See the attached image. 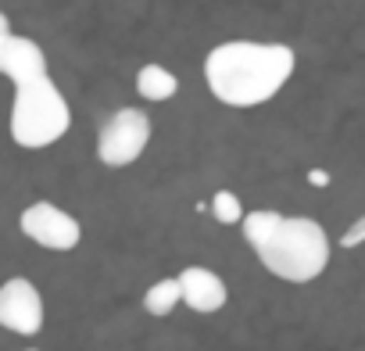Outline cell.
<instances>
[{
	"mask_svg": "<svg viewBox=\"0 0 365 351\" xmlns=\"http://www.w3.org/2000/svg\"><path fill=\"white\" fill-rule=\"evenodd\" d=\"M294 47L287 44H258V40H230L208 51L205 83L215 101L230 108H258L272 101L287 79L294 76Z\"/></svg>",
	"mask_w": 365,
	"mask_h": 351,
	"instance_id": "obj_1",
	"label": "cell"
},
{
	"mask_svg": "<svg viewBox=\"0 0 365 351\" xmlns=\"http://www.w3.org/2000/svg\"><path fill=\"white\" fill-rule=\"evenodd\" d=\"M244 237L276 280L312 283L329 265V237L308 215H279L272 208L247 212Z\"/></svg>",
	"mask_w": 365,
	"mask_h": 351,
	"instance_id": "obj_2",
	"label": "cell"
},
{
	"mask_svg": "<svg viewBox=\"0 0 365 351\" xmlns=\"http://www.w3.org/2000/svg\"><path fill=\"white\" fill-rule=\"evenodd\" d=\"M68 126H72V108L51 76L33 79L26 86H15L11 136L19 147H29V151L51 147L68 133Z\"/></svg>",
	"mask_w": 365,
	"mask_h": 351,
	"instance_id": "obj_3",
	"label": "cell"
},
{
	"mask_svg": "<svg viewBox=\"0 0 365 351\" xmlns=\"http://www.w3.org/2000/svg\"><path fill=\"white\" fill-rule=\"evenodd\" d=\"M147 143H150V118L136 108H118L97 136V158L108 168H125L147 151Z\"/></svg>",
	"mask_w": 365,
	"mask_h": 351,
	"instance_id": "obj_4",
	"label": "cell"
},
{
	"mask_svg": "<svg viewBox=\"0 0 365 351\" xmlns=\"http://www.w3.org/2000/svg\"><path fill=\"white\" fill-rule=\"evenodd\" d=\"M19 226H22V233H26L29 240H36V244L47 248V251H72V248L83 240V230H79L76 215H68L65 208H58V205H51V201L29 205V208L22 212Z\"/></svg>",
	"mask_w": 365,
	"mask_h": 351,
	"instance_id": "obj_5",
	"label": "cell"
},
{
	"mask_svg": "<svg viewBox=\"0 0 365 351\" xmlns=\"http://www.w3.org/2000/svg\"><path fill=\"white\" fill-rule=\"evenodd\" d=\"M0 322L22 337L43 330V297L26 276H11L0 287Z\"/></svg>",
	"mask_w": 365,
	"mask_h": 351,
	"instance_id": "obj_6",
	"label": "cell"
},
{
	"mask_svg": "<svg viewBox=\"0 0 365 351\" xmlns=\"http://www.w3.org/2000/svg\"><path fill=\"white\" fill-rule=\"evenodd\" d=\"M0 72L15 86H26L47 76V58L29 36H4L0 40Z\"/></svg>",
	"mask_w": 365,
	"mask_h": 351,
	"instance_id": "obj_7",
	"label": "cell"
},
{
	"mask_svg": "<svg viewBox=\"0 0 365 351\" xmlns=\"http://www.w3.org/2000/svg\"><path fill=\"white\" fill-rule=\"evenodd\" d=\"M179 283H182V305L201 312V315L219 312L226 305V297H230L222 276L212 273V269H205V265H187V269L179 273Z\"/></svg>",
	"mask_w": 365,
	"mask_h": 351,
	"instance_id": "obj_8",
	"label": "cell"
},
{
	"mask_svg": "<svg viewBox=\"0 0 365 351\" xmlns=\"http://www.w3.org/2000/svg\"><path fill=\"white\" fill-rule=\"evenodd\" d=\"M175 90H179V79L165 65H143L136 72V93L143 101H168L175 97Z\"/></svg>",
	"mask_w": 365,
	"mask_h": 351,
	"instance_id": "obj_9",
	"label": "cell"
},
{
	"mask_svg": "<svg viewBox=\"0 0 365 351\" xmlns=\"http://www.w3.org/2000/svg\"><path fill=\"white\" fill-rule=\"evenodd\" d=\"M179 301H182V283H179V276H175V280H158V283H150L147 294H143V308H147L150 315H168Z\"/></svg>",
	"mask_w": 365,
	"mask_h": 351,
	"instance_id": "obj_10",
	"label": "cell"
},
{
	"mask_svg": "<svg viewBox=\"0 0 365 351\" xmlns=\"http://www.w3.org/2000/svg\"><path fill=\"white\" fill-rule=\"evenodd\" d=\"M212 215H215V223H222V226H244V205H240V198L233 194V190H219L215 198H212Z\"/></svg>",
	"mask_w": 365,
	"mask_h": 351,
	"instance_id": "obj_11",
	"label": "cell"
},
{
	"mask_svg": "<svg viewBox=\"0 0 365 351\" xmlns=\"http://www.w3.org/2000/svg\"><path fill=\"white\" fill-rule=\"evenodd\" d=\"M340 244H344L347 251H351V248H361V244H365V215H361V219H354V223H351V226H347V230L340 233Z\"/></svg>",
	"mask_w": 365,
	"mask_h": 351,
	"instance_id": "obj_12",
	"label": "cell"
},
{
	"mask_svg": "<svg viewBox=\"0 0 365 351\" xmlns=\"http://www.w3.org/2000/svg\"><path fill=\"white\" fill-rule=\"evenodd\" d=\"M308 183H315V187H326V183H329V176H326V172H308Z\"/></svg>",
	"mask_w": 365,
	"mask_h": 351,
	"instance_id": "obj_13",
	"label": "cell"
},
{
	"mask_svg": "<svg viewBox=\"0 0 365 351\" xmlns=\"http://www.w3.org/2000/svg\"><path fill=\"white\" fill-rule=\"evenodd\" d=\"M29 351H33V347H29Z\"/></svg>",
	"mask_w": 365,
	"mask_h": 351,
	"instance_id": "obj_14",
	"label": "cell"
}]
</instances>
